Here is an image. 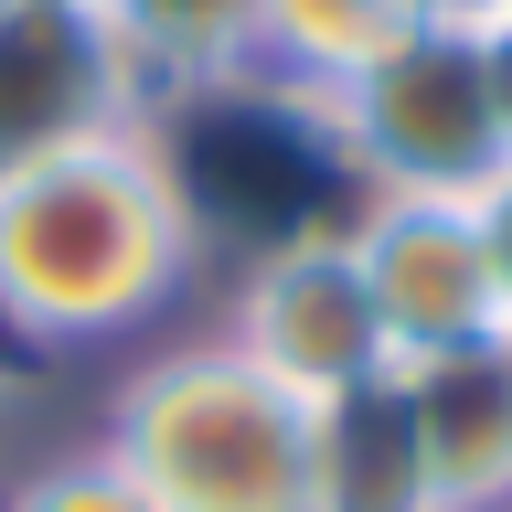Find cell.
<instances>
[{"label":"cell","mask_w":512,"mask_h":512,"mask_svg":"<svg viewBox=\"0 0 512 512\" xmlns=\"http://www.w3.org/2000/svg\"><path fill=\"white\" fill-rule=\"evenodd\" d=\"M470 224H480V256H491V288H502V320H512V160L470 192Z\"/></svg>","instance_id":"cell-11"},{"label":"cell","mask_w":512,"mask_h":512,"mask_svg":"<svg viewBox=\"0 0 512 512\" xmlns=\"http://www.w3.org/2000/svg\"><path fill=\"white\" fill-rule=\"evenodd\" d=\"M406 512H512V342L384 384Z\"/></svg>","instance_id":"cell-6"},{"label":"cell","mask_w":512,"mask_h":512,"mask_svg":"<svg viewBox=\"0 0 512 512\" xmlns=\"http://www.w3.org/2000/svg\"><path fill=\"white\" fill-rule=\"evenodd\" d=\"M470 43H480V75H491V118H502V150H512V0H502V11H480V22H470Z\"/></svg>","instance_id":"cell-12"},{"label":"cell","mask_w":512,"mask_h":512,"mask_svg":"<svg viewBox=\"0 0 512 512\" xmlns=\"http://www.w3.org/2000/svg\"><path fill=\"white\" fill-rule=\"evenodd\" d=\"M118 118H150V96L86 0H0V160Z\"/></svg>","instance_id":"cell-7"},{"label":"cell","mask_w":512,"mask_h":512,"mask_svg":"<svg viewBox=\"0 0 512 512\" xmlns=\"http://www.w3.org/2000/svg\"><path fill=\"white\" fill-rule=\"evenodd\" d=\"M459 22V0H246V43H256V86L310 96L352 64L395 54L406 32Z\"/></svg>","instance_id":"cell-9"},{"label":"cell","mask_w":512,"mask_h":512,"mask_svg":"<svg viewBox=\"0 0 512 512\" xmlns=\"http://www.w3.org/2000/svg\"><path fill=\"white\" fill-rule=\"evenodd\" d=\"M342 192H416V203H470L502 171V118H491V75H480L470 22H427L395 54L352 64L331 86L299 96Z\"/></svg>","instance_id":"cell-3"},{"label":"cell","mask_w":512,"mask_h":512,"mask_svg":"<svg viewBox=\"0 0 512 512\" xmlns=\"http://www.w3.org/2000/svg\"><path fill=\"white\" fill-rule=\"evenodd\" d=\"M96 438L160 512H342V427L256 374L214 320L139 352Z\"/></svg>","instance_id":"cell-2"},{"label":"cell","mask_w":512,"mask_h":512,"mask_svg":"<svg viewBox=\"0 0 512 512\" xmlns=\"http://www.w3.org/2000/svg\"><path fill=\"white\" fill-rule=\"evenodd\" d=\"M214 267V235L182 192L160 118L0 160V342L22 352H118L160 342Z\"/></svg>","instance_id":"cell-1"},{"label":"cell","mask_w":512,"mask_h":512,"mask_svg":"<svg viewBox=\"0 0 512 512\" xmlns=\"http://www.w3.org/2000/svg\"><path fill=\"white\" fill-rule=\"evenodd\" d=\"M0 512H160V502L118 470L107 438H75V448H54V459L0 480Z\"/></svg>","instance_id":"cell-10"},{"label":"cell","mask_w":512,"mask_h":512,"mask_svg":"<svg viewBox=\"0 0 512 512\" xmlns=\"http://www.w3.org/2000/svg\"><path fill=\"white\" fill-rule=\"evenodd\" d=\"M214 331L246 352L256 374H278L288 395H310L320 416H342V406H363V395L395 384L384 320H374V299H363V267H352L342 214L299 224V235H267V246L235 256Z\"/></svg>","instance_id":"cell-4"},{"label":"cell","mask_w":512,"mask_h":512,"mask_svg":"<svg viewBox=\"0 0 512 512\" xmlns=\"http://www.w3.org/2000/svg\"><path fill=\"white\" fill-rule=\"evenodd\" d=\"M342 235H352V267H363V299H374V320H384V363H395V374H427V363L512 342L470 203L363 192L342 214Z\"/></svg>","instance_id":"cell-5"},{"label":"cell","mask_w":512,"mask_h":512,"mask_svg":"<svg viewBox=\"0 0 512 512\" xmlns=\"http://www.w3.org/2000/svg\"><path fill=\"white\" fill-rule=\"evenodd\" d=\"M107 43L128 54L150 118L192 107V96H224L256 75V43H246V0H86Z\"/></svg>","instance_id":"cell-8"}]
</instances>
